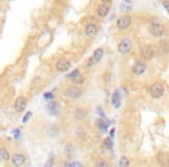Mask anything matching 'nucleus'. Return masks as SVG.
Instances as JSON below:
<instances>
[{
	"label": "nucleus",
	"instance_id": "1",
	"mask_svg": "<svg viewBox=\"0 0 169 167\" xmlns=\"http://www.w3.org/2000/svg\"><path fill=\"white\" fill-rule=\"evenodd\" d=\"M148 33L152 37L154 38H161L163 35H164V27L159 20L156 19H153L151 20V22L148 24Z\"/></svg>",
	"mask_w": 169,
	"mask_h": 167
},
{
	"label": "nucleus",
	"instance_id": "2",
	"mask_svg": "<svg viewBox=\"0 0 169 167\" xmlns=\"http://www.w3.org/2000/svg\"><path fill=\"white\" fill-rule=\"evenodd\" d=\"M133 48V41L130 37H123L118 42L117 50L120 55H127L131 52Z\"/></svg>",
	"mask_w": 169,
	"mask_h": 167
},
{
	"label": "nucleus",
	"instance_id": "3",
	"mask_svg": "<svg viewBox=\"0 0 169 167\" xmlns=\"http://www.w3.org/2000/svg\"><path fill=\"white\" fill-rule=\"evenodd\" d=\"M132 24V16L129 15V14H124V15H120L116 21V28L118 30L124 31L127 30Z\"/></svg>",
	"mask_w": 169,
	"mask_h": 167
},
{
	"label": "nucleus",
	"instance_id": "4",
	"mask_svg": "<svg viewBox=\"0 0 169 167\" xmlns=\"http://www.w3.org/2000/svg\"><path fill=\"white\" fill-rule=\"evenodd\" d=\"M156 53V50H155V46H144L141 49H140V56L144 61H151L153 59Z\"/></svg>",
	"mask_w": 169,
	"mask_h": 167
},
{
	"label": "nucleus",
	"instance_id": "5",
	"mask_svg": "<svg viewBox=\"0 0 169 167\" xmlns=\"http://www.w3.org/2000/svg\"><path fill=\"white\" fill-rule=\"evenodd\" d=\"M64 94H65V96L70 98V99L77 100V99H79L81 95H82V90H81L79 86L71 85V86H68L66 90H65Z\"/></svg>",
	"mask_w": 169,
	"mask_h": 167
},
{
	"label": "nucleus",
	"instance_id": "6",
	"mask_svg": "<svg viewBox=\"0 0 169 167\" xmlns=\"http://www.w3.org/2000/svg\"><path fill=\"white\" fill-rule=\"evenodd\" d=\"M163 93H164V87H163V85H162L161 83H159V81L154 83L149 87V94H151V96L154 98V99H160L162 95H163Z\"/></svg>",
	"mask_w": 169,
	"mask_h": 167
},
{
	"label": "nucleus",
	"instance_id": "7",
	"mask_svg": "<svg viewBox=\"0 0 169 167\" xmlns=\"http://www.w3.org/2000/svg\"><path fill=\"white\" fill-rule=\"evenodd\" d=\"M146 71V63L144 61H136L132 65V73L134 76L139 77L144 74Z\"/></svg>",
	"mask_w": 169,
	"mask_h": 167
},
{
	"label": "nucleus",
	"instance_id": "8",
	"mask_svg": "<svg viewBox=\"0 0 169 167\" xmlns=\"http://www.w3.org/2000/svg\"><path fill=\"white\" fill-rule=\"evenodd\" d=\"M55 68H56V70L58 72H66L71 68V61H68L67 58H64V57L59 58L58 61H56V64H55Z\"/></svg>",
	"mask_w": 169,
	"mask_h": 167
},
{
	"label": "nucleus",
	"instance_id": "9",
	"mask_svg": "<svg viewBox=\"0 0 169 167\" xmlns=\"http://www.w3.org/2000/svg\"><path fill=\"white\" fill-rule=\"evenodd\" d=\"M156 50L161 55H169V39L160 38L156 44Z\"/></svg>",
	"mask_w": 169,
	"mask_h": 167
},
{
	"label": "nucleus",
	"instance_id": "10",
	"mask_svg": "<svg viewBox=\"0 0 169 167\" xmlns=\"http://www.w3.org/2000/svg\"><path fill=\"white\" fill-rule=\"evenodd\" d=\"M26 107H27V99L22 96V95H20V96H17L14 101V110L16 113H22L23 110L26 109Z\"/></svg>",
	"mask_w": 169,
	"mask_h": 167
},
{
	"label": "nucleus",
	"instance_id": "11",
	"mask_svg": "<svg viewBox=\"0 0 169 167\" xmlns=\"http://www.w3.org/2000/svg\"><path fill=\"white\" fill-rule=\"evenodd\" d=\"M95 12L100 17H105V16L109 14V12H110V5H109V4L101 2V4H99V5L96 6Z\"/></svg>",
	"mask_w": 169,
	"mask_h": 167
},
{
	"label": "nucleus",
	"instance_id": "12",
	"mask_svg": "<svg viewBox=\"0 0 169 167\" xmlns=\"http://www.w3.org/2000/svg\"><path fill=\"white\" fill-rule=\"evenodd\" d=\"M85 30V35L87 36L88 38H93L96 36L97 31H99V27L96 26L95 23H87L83 28Z\"/></svg>",
	"mask_w": 169,
	"mask_h": 167
},
{
	"label": "nucleus",
	"instance_id": "13",
	"mask_svg": "<svg viewBox=\"0 0 169 167\" xmlns=\"http://www.w3.org/2000/svg\"><path fill=\"white\" fill-rule=\"evenodd\" d=\"M11 159H12V164L14 167H21L26 162V157L21 153H15Z\"/></svg>",
	"mask_w": 169,
	"mask_h": 167
},
{
	"label": "nucleus",
	"instance_id": "14",
	"mask_svg": "<svg viewBox=\"0 0 169 167\" xmlns=\"http://www.w3.org/2000/svg\"><path fill=\"white\" fill-rule=\"evenodd\" d=\"M158 162L161 167H169V154L168 153H160L158 156Z\"/></svg>",
	"mask_w": 169,
	"mask_h": 167
},
{
	"label": "nucleus",
	"instance_id": "15",
	"mask_svg": "<svg viewBox=\"0 0 169 167\" xmlns=\"http://www.w3.org/2000/svg\"><path fill=\"white\" fill-rule=\"evenodd\" d=\"M86 116H87V113H86V110H83L82 108L75 109V112H74V118H75L77 121H83V120L86 118Z\"/></svg>",
	"mask_w": 169,
	"mask_h": 167
},
{
	"label": "nucleus",
	"instance_id": "16",
	"mask_svg": "<svg viewBox=\"0 0 169 167\" xmlns=\"http://www.w3.org/2000/svg\"><path fill=\"white\" fill-rule=\"evenodd\" d=\"M46 109L49 110V113L51 115H57L59 112V107L58 105L55 102V101H51V102H49L48 103V106H46Z\"/></svg>",
	"mask_w": 169,
	"mask_h": 167
},
{
	"label": "nucleus",
	"instance_id": "17",
	"mask_svg": "<svg viewBox=\"0 0 169 167\" xmlns=\"http://www.w3.org/2000/svg\"><path fill=\"white\" fill-rule=\"evenodd\" d=\"M111 102H112V105L116 107H119L120 105V91L119 90H116V91L114 92V94H112V98H111Z\"/></svg>",
	"mask_w": 169,
	"mask_h": 167
},
{
	"label": "nucleus",
	"instance_id": "18",
	"mask_svg": "<svg viewBox=\"0 0 169 167\" xmlns=\"http://www.w3.org/2000/svg\"><path fill=\"white\" fill-rule=\"evenodd\" d=\"M103 56H104V50H103L102 48H97L95 51L93 52V58H94V61H96V63H99V61H101L103 58Z\"/></svg>",
	"mask_w": 169,
	"mask_h": 167
},
{
	"label": "nucleus",
	"instance_id": "19",
	"mask_svg": "<svg viewBox=\"0 0 169 167\" xmlns=\"http://www.w3.org/2000/svg\"><path fill=\"white\" fill-rule=\"evenodd\" d=\"M95 125L101 130L102 132H105V131L108 130V123L104 121V120H102V118H97L95 122Z\"/></svg>",
	"mask_w": 169,
	"mask_h": 167
},
{
	"label": "nucleus",
	"instance_id": "20",
	"mask_svg": "<svg viewBox=\"0 0 169 167\" xmlns=\"http://www.w3.org/2000/svg\"><path fill=\"white\" fill-rule=\"evenodd\" d=\"M11 159V154L6 149H0V162H4V161H8Z\"/></svg>",
	"mask_w": 169,
	"mask_h": 167
},
{
	"label": "nucleus",
	"instance_id": "21",
	"mask_svg": "<svg viewBox=\"0 0 169 167\" xmlns=\"http://www.w3.org/2000/svg\"><path fill=\"white\" fill-rule=\"evenodd\" d=\"M120 11H125V12H130L132 11V4L130 0H124L120 4Z\"/></svg>",
	"mask_w": 169,
	"mask_h": 167
},
{
	"label": "nucleus",
	"instance_id": "22",
	"mask_svg": "<svg viewBox=\"0 0 169 167\" xmlns=\"http://www.w3.org/2000/svg\"><path fill=\"white\" fill-rule=\"evenodd\" d=\"M130 166V160L127 157H122L120 160H119V167H129Z\"/></svg>",
	"mask_w": 169,
	"mask_h": 167
},
{
	"label": "nucleus",
	"instance_id": "23",
	"mask_svg": "<svg viewBox=\"0 0 169 167\" xmlns=\"http://www.w3.org/2000/svg\"><path fill=\"white\" fill-rule=\"evenodd\" d=\"M103 146H104V149H107V150H111V149H112V140H111V137L105 138V139L103 140Z\"/></svg>",
	"mask_w": 169,
	"mask_h": 167
},
{
	"label": "nucleus",
	"instance_id": "24",
	"mask_svg": "<svg viewBox=\"0 0 169 167\" xmlns=\"http://www.w3.org/2000/svg\"><path fill=\"white\" fill-rule=\"evenodd\" d=\"M95 64H96V61H94V58H93V57H89L88 59L86 61V63H85V68H93Z\"/></svg>",
	"mask_w": 169,
	"mask_h": 167
},
{
	"label": "nucleus",
	"instance_id": "25",
	"mask_svg": "<svg viewBox=\"0 0 169 167\" xmlns=\"http://www.w3.org/2000/svg\"><path fill=\"white\" fill-rule=\"evenodd\" d=\"M72 80H73V83H74V84H78V85H81V84H83V81H85V78H83V77H82V76L80 74V73H79V74L75 77V78H73Z\"/></svg>",
	"mask_w": 169,
	"mask_h": 167
},
{
	"label": "nucleus",
	"instance_id": "26",
	"mask_svg": "<svg viewBox=\"0 0 169 167\" xmlns=\"http://www.w3.org/2000/svg\"><path fill=\"white\" fill-rule=\"evenodd\" d=\"M95 167H108V162L105 161V160H97L95 164Z\"/></svg>",
	"mask_w": 169,
	"mask_h": 167
},
{
	"label": "nucleus",
	"instance_id": "27",
	"mask_svg": "<svg viewBox=\"0 0 169 167\" xmlns=\"http://www.w3.org/2000/svg\"><path fill=\"white\" fill-rule=\"evenodd\" d=\"M79 73H80V72H79V70L77 68V70H74V71H72L71 73H68V74L66 76V78H70V79H73V78H75V77L78 76Z\"/></svg>",
	"mask_w": 169,
	"mask_h": 167
},
{
	"label": "nucleus",
	"instance_id": "28",
	"mask_svg": "<svg viewBox=\"0 0 169 167\" xmlns=\"http://www.w3.org/2000/svg\"><path fill=\"white\" fill-rule=\"evenodd\" d=\"M65 153H66L67 157H71V154L73 153V147L71 145H67L66 149H65Z\"/></svg>",
	"mask_w": 169,
	"mask_h": 167
},
{
	"label": "nucleus",
	"instance_id": "29",
	"mask_svg": "<svg viewBox=\"0 0 169 167\" xmlns=\"http://www.w3.org/2000/svg\"><path fill=\"white\" fill-rule=\"evenodd\" d=\"M31 116H33V113H31V112H28L27 114H26V115H24V116H23L22 122H23V123H27V122L29 121V118H30V117H31Z\"/></svg>",
	"mask_w": 169,
	"mask_h": 167
},
{
	"label": "nucleus",
	"instance_id": "30",
	"mask_svg": "<svg viewBox=\"0 0 169 167\" xmlns=\"http://www.w3.org/2000/svg\"><path fill=\"white\" fill-rule=\"evenodd\" d=\"M162 6L164 7V9L169 13V0H162Z\"/></svg>",
	"mask_w": 169,
	"mask_h": 167
},
{
	"label": "nucleus",
	"instance_id": "31",
	"mask_svg": "<svg viewBox=\"0 0 169 167\" xmlns=\"http://www.w3.org/2000/svg\"><path fill=\"white\" fill-rule=\"evenodd\" d=\"M68 167H83V165L81 162H79V161H74V162H71L68 165Z\"/></svg>",
	"mask_w": 169,
	"mask_h": 167
},
{
	"label": "nucleus",
	"instance_id": "32",
	"mask_svg": "<svg viewBox=\"0 0 169 167\" xmlns=\"http://www.w3.org/2000/svg\"><path fill=\"white\" fill-rule=\"evenodd\" d=\"M53 161H55V159H53V158L51 157L50 159L46 161V164H45L44 167H52V166H53Z\"/></svg>",
	"mask_w": 169,
	"mask_h": 167
},
{
	"label": "nucleus",
	"instance_id": "33",
	"mask_svg": "<svg viewBox=\"0 0 169 167\" xmlns=\"http://www.w3.org/2000/svg\"><path fill=\"white\" fill-rule=\"evenodd\" d=\"M44 98L45 99H52V98H53V94H52V93H45Z\"/></svg>",
	"mask_w": 169,
	"mask_h": 167
},
{
	"label": "nucleus",
	"instance_id": "34",
	"mask_svg": "<svg viewBox=\"0 0 169 167\" xmlns=\"http://www.w3.org/2000/svg\"><path fill=\"white\" fill-rule=\"evenodd\" d=\"M100 1H101V2H104V4H109V5L112 2V0H100Z\"/></svg>",
	"mask_w": 169,
	"mask_h": 167
},
{
	"label": "nucleus",
	"instance_id": "35",
	"mask_svg": "<svg viewBox=\"0 0 169 167\" xmlns=\"http://www.w3.org/2000/svg\"><path fill=\"white\" fill-rule=\"evenodd\" d=\"M97 113H99V114L101 115V116H104V114H103V113H102V109H101V108H100V107H99V108H97Z\"/></svg>",
	"mask_w": 169,
	"mask_h": 167
},
{
	"label": "nucleus",
	"instance_id": "36",
	"mask_svg": "<svg viewBox=\"0 0 169 167\" xmlns=\"http://www.w3.org/2000/svg\"><path fill=\"white\" fill-rule=\"evenodd\" d=\"M114 134H115V129H111V131H110V137L114 136Z\"/></svg>",
	"mask_w": 169,
	"mask_h": 167
}]
</instances>
